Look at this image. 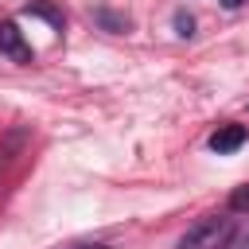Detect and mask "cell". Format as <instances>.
<instances>
[{
    "instance_id": "obj_7",
    "label": "cell",
    "mask_w": 249,
    "mask_h": 249,
    "mask_svg": "<svg viewBox=\"0 0 249 249\" xmlns=\"http://www.w3.org/2000/svg\"><path fill=\"white\" fill-rule=\"evenodd\" d=\"M175 35L191 39V35H195V16H187V12H175Z\"/></svg>"
},
{
    "instance_id": "obj_10",
    "label": "cell",
    "mask_w": 249,
    "mask_h": 249,
    "mask_svg": "<svg viewBox=\"0 0 249 249\" xmlns=\"http://www.w3.org/2000/svg\"><path fill=\"white\" fill-rule=\"evenodd\" d=\"M237 249H249V233H245V237H241V241H237Z\"/></svg>"
},
{
    "instance_id": "obj_8",
    "label": "cell",
    "mask_w": 249,
    "mask_h": 249,
    "mask_svg": "<svg viewBox=\"0 0 249 249\" xmlns=\"http://www.w3.org/2000/svg\"><path fill=\"white\" fill-rule=\"evenodd\" d=\"M70 249H109V245H97V241L89 245V241H86V245H70Z\"/></svg>"
},
{
    "instance_id": "obj_4",
    "label": "cell",
    "mask_w": 249,
    "mask_h": 249,
    "mask_svg": "<svg viewBox=\"0 0 249 249\" xmlns=\"http://www.w3.org/2000/svg\"><path fill=\"white\" fill-rule=\"evenodd\" d=\"M23 16H39V19H47L51 27H62V12H58L54 4H47V0H31V4L23 8Z\"/></svg>"
},
{
    "instance_id": "obj_2",
    "label": "cell",
    "mask_w": 249,
    "mask_h": 249,
    "mask_svg": "<svg viewBox=\"0 0 249 249\" xmlns=\"http://www.w3.org/2000/svg\"><path fill=\"white\" fill-rule=\"evenodd\" d=\"M0 54H8V58H12V62H19V66H31V62H35L31 43L23 39V31H19L12 19H4V23H0Z\"/></svg>"
},
{
    "instance_id": "obj_5",
    "label": "cell",
    "mask_w": 249,
    "mask_h": 249,
    "mask_svg": "<svg viewBox=\"0 0 249 249\" xmlns=\"http://www.w3.org/2000/svg\"><path fill=\"white\" fill-rule=\"evenodd\" d=\"M93 19H97L105 31H128V19H124V16H117V12H109V8H97V12H93Z\"/></svg>"
},
{
    "instance_id": "obj_9",
    "label": "cell",
    "mask_w": 249,
    "mask_h": 249,
    "mask_svg": "<svg viewBox=\"0 0 249 249\" xmlns=\"http://www.w3.org/2000/svg\"><path fill=\"white\" fill-rule=\"evenodd\" d=\"M245 0H222V8H241Z\"/></svg>"
},
{
    "instance_id": "obj_1",
    "label": "cell",
    "mask_w": 249,
    "mask_h": 249,
    "mask_svg": "<svg viewBox=\"0 0 249 249\" xmlns=\"http://www.w3.org/2000/svg\"><path fill=\"white\" fill-rule=\"evenodd\" d=\"M233 237H237L233 218L214 214V218H198V222L179 237V249H230Z\"/></svg>"
},
{
    "instance_id": "obj_6",
    "label": "cell",
    "mask_w": 249,
    "mask_h": 249,
    "mask_svg": "<svg viewBox=\"0 0 249 249\" xmlns=\"http://www.w3.org/2000/svg\"><path fill=\"white\" fill-rule=\"evenodd\" d=\"M230 210H233V214H249V183L230 195Z\"/></svg>"
},
{
    "instance_id": "obj_3",
    "label": "cell",
    "mask_w": 249,
    "mask_h": 249,
    "mask_svg": "<svg viewBox=\"0 0 249 249\" xmlns=\"http://www.w3.org/2000/svg\"><path fill=\"white\" fill-rule=\"evenodd\" d=\"M249 140V128L245 124H218L214 132H210V152H218V156H230V152H237L241 144Z\"/></svg>"
}]
</instances>
